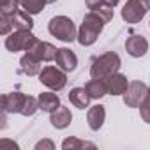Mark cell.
Masks as SVG:
<instances>
[{"instance_id": "cell-1", "label": "cell", "mask_w": 150, "mask_h": 150, "mask_svg": "<svg viewBox=\"0 0 150 150\" xmlns=\"http://www.w3.org/2000/svg\"><path fill=\"white\" fill-rule=\"evenodd\" d=\"M104 25H106L104 18H103L97 11H90L88 14L83 16L81 27H80V30H78V42H80L81 46H92V44L97 41L99 34L103 32Z\"/></svg>"}, {"instance_id": "cell-2", "label": "cell", "mask_w": 150, "mask_h": 150, "mask_svg": "<svg viewBox=\"0 0 150 150\" xmlns=\"http://www.w3.org/2000/svg\"><path fill=\"white\" fill-rule=\"evenodd\" d=\"M118 69H120V57L115 51H108L92 62L90 76L97 80H106L108 76L118 72Z\"/></svg>"}, {"instance_id": "cell-3", "label": "cell", "mask_w": 150, "mask_h": 150, "mask_svg": "<svg viewBox=\"0 0 150 150\" xmlns=\"http://www.w3.org/2000/svg\"><path fill=\"white\" fill-rule=\"evenodd\" d=\"M48 32L64 42H72L74 39H78V32H76V27H74V21L67 16L51 18L48 23Z\"/></svg>"}, {"instance_id": "cell-4", "label": "cell", "mask_w": 150, "mask_h": 150, "mask_svg": "<svg viewBox=\"0 0 150 150\" xmlns=\"http://www.w3.org/2000/svg\"><path fill=\"white\" fill-rule=\"evenodd\" d=\"M34 21L32 14L23 11H16L13 16H2L0 14V34L9 35L11 30H32Z\"/></svg>"}, {"instance_id": "cell-5", "label": "cell", "mask_w": 150, "mask_h": 150, "mask_svg": "<svg viewBox=\"0 0 150 150\" xmlns=\"http://www.w3.org/2000/svg\"><path fill=\"white\" fill-rule=\"evenodd\" d=\"M39 81L51 88V90H62L65 85H67V76H65V71H62L58 65H46L42 67V71L39 72Z\"/></svg>"}, {"instance_id": "cell-6", "label": "cell", "mask_w": 150, "mask_h": 150, "mask_svg": "<svg viewBox=\"0 0 150 150\" xmlns=\"http://www.w3.org/2000/svg\"><path fill=\"white\" fill-rule=\"evenodd\" d=\"M37 37L32 34V30H14L6 37V48L7 51H27L34 46Z\"/></svg>"}, {"instance_id": "cell-7", "label": "cell", "mask_w": 150, "mask_h": 150, "mask_svg": "<svg viewBox=\"0 0 150 150\" xmlns=\"http://www.w3.org/2000/svg\"><path fill=\"white\" fill-rule=\"evenodd\" d=\"M150 9V0H127L122 9V20L127 23H139Z\"/></svg>"}, {"instance_id": "cell-8", "label": "cell", "mask_w": 150, "mask_h": 150, "mask_svg": "<svg viewBox=\"0 0 150 150\" xmlns=\"http://www.w3.org/2000/svg\"><path fill=\"white\" fill-rule=\"evenodd\" d=\"M146 94H148V87L143 81H131L127 90L124 92V104L127 108H139Z\"/></svg>"}, {"instance_id": "cell-9", "label": "cell", "mask_w": 150, "mask_h": 150, "mask_svg": "<svg viewBox=\"0 0 150 150\" xmlns=\"http://www.w3.org/2000/svg\"><path fill=\"white\" fill-rule=\"evenodd\" d=\"M125 51L134 57V58H139L143 57L146 51H148V41L145 39V35L141 34H132L131 37H127L125 41Z\"/></svg>"}, {"instance_id": "cell-10", "label": "cell", "mask_w": 150, "mask_h": 150, "mask_svg": "<svg viewBox=\"0 0 150 150\" xmlns=\"http://www.w3.org/2000/svg\"><path fill=\"white\" fill-rule=\"evenodd\" d=\"M28 53H32L35 58H39L41 62H51V60H55V57H57V48L53 46V44H50V42H46V41H35L34 42V46L30 48V50H27Z\"/></svg>"}, {"instance_id": "cell-11", "label": "cell", "mask_w": 150, "mask_h": 150, "mask_svg": "<svg viewBox=\"0 0 150 150\" xmlns=\"http://www.w3.org/2000/svg\"><path fill=\"white\" fill-rule=\"evenodd\" d=\"M27 96L21 92H9L2 96V110L4 113H21V108L25 104Z\"/></svg>"}, {"instance_id": "cell-12", "label": "cell", "mask_w": 150, "mask_h": 150, "mask_svg": "<svg viewBox=\"0 0 150 150\" xmlns=\"http://www.w3.org/2000/svg\"><path fill=\"white\" fill-rule=\"evenodd\" d=\"M55 62H57V65L62 71L71 72V71L76 69V65H78V57H76V53H74L72 50H69V48H60L57 51Z\"/></svg>"}, {"instance_id": "cell-13", "label": "cell", "mask_w": 150, "mask_h": 150, "mask_svg": "<svg viewBox=\"0 0 150 150\" xmlns=\"http://www.w3.org/2000/svg\"><path fill=\"white\" fill-rule=\"evenodd\" d=\"M106 87H108L110 96H124V92L129 87V81H127V78L124 74L115 72V74H111V76L106 78Z\"/></svg>"}, {"instance_id": "cell-14", "label": "cell", "mask_w": 150, "mask_h": 150, "mask_svg": "<svg viewBox=\"0 0 150 150\" xmlns=\"http://www.w3.org/2000/svg\"><path fill=\"white\" fill-rule=\"evenodd\" d=\"M20 74H27V76H35V74L41 72V60L35 58L32 53H25L21 58H20V69H18Z\"/></svg>"}, {"instance_id": "cell-15", "label": "cell", "mask_w": 150, "mask_h": 150, "mask_svg": "<svg viewBox=\"0 0 150 150\" xmlns=\"http://www.w3.org/2000/svg\"><path fill=\"white\" fill-rule=\"evenodd\" d=\"M72 120V115H71V110L65 108V106H58L55 111H51L50 115V122L55 129H65Z\"/></svg>"}, {"instance_id": "cell-16", "label": "cell", "mask_w": 150, "mask_h": 150, "mask_svg": "<svg viewBox=\"0 0 150 150\" xmlns=\"http://www.w3.org/2000/svg\"><path fill=\"white\" fill-rule=\"evenodd\" d=\"M104 118H106V110H104L103 104L92 106L87 113V122H88V127L92 131H99L104 124Z\"/></svg>"}, {"instance_id": "cell-17", "label": "cell", "mask_w": 150, "mask_h": 150, "mask_svg": "<svg viewBox=\"0 0 150 150\" xmlns=\"http://www.w3.org/2000/svg\"><path fill=\"white\" fill-rule=\"evenodd\" d=\"M90 99H92V97L88 96V92L85 90V87H83V88H81V87H76V88H72V90L69 92V101H71V104L76 106V108H80V110L88 108Z\"/></svg>"}, {"instance_id": "cell-18", "label": "cell", "mask_w": 150, "mask_h": 150, "mask_svg": "<svg viewBox=\"0 0 150 150\" xmlns=\"http://www.w3.org/2000/svg\"><path fill=\"white\" fill-rule=\"evenodd\" d=\"M37 99H39V110L48 111V113L55 111L60 106V97L53 92H42V94H39Z\"/></svg>"}, {"instance_id": "cell-19", "label": "cell", "mask_w": 150, "mask_h": 150, "mask_svg": "<svg viewBox=\"0 0 150 150\" xmlns=\"http://www.w3.org/2000/svg\"><path fill=\"white\" fill-rule=\"evenodd\" d=\"M85 90L88 92V96L92 99H101L108 94V87H106V80H97V78H92L87 85H85Z\"/></svg>"}, {"instance_id": "cell-20", "label": "cell", "mask_w": 150, "mask_h": 150, "mask_svg": "<svg viewBox=\"0 0 150 150\" xmlns=\"http://www.w3.org/2000/svg\"><path fill=\"white\" fill-rule=\"evenodd\" d=\"M62 148H64V150L96 148V143H92V141H83V139H80V138H74V136H71V138H65V139L62 141Z\"/></svg>"}, {"instance_id": "cell-21", "label": "cell", "mask_w": 150, "mask_h": 150, "mask_svg": "<svg viewBox=\"0 0 150 150\" xmlns=\"http://www.w3.org/2000/svg\"><path fill=\"white\" fill-rule=\"evenodd\" d=\"M46 4H48L46 0H20V6L30 14H39Z\"/></svg>"}, {"instance_id": "cell-22", "label": "cell", "mask_w": 150, "mask_h": 150, "mask_svg": "<svg viewBox=\"0 0 150 150\" xmlns=\"http://www.w3.org/2000/svg\"><path fill=\"white\" fill-rule=\"evenodd\" d=\"M37 110H39V99H35V97H32V96H27L25 104H23V108H21V115H23V117H32Z\"/></svg>"}, {"instance_id": "cell-23", "label": "cell", "mask_w": 150, "mask_h": 150, "mask_svg": "<svg viewBox=\"0 0 150 150\" xmlns=\"http://www.w3.org/2000/svg\"><path fill=\"white\" fill-rule=\"evenodd\" d=\"M18 6H20V0H2V16H13L16 11H20L18 9Z\"/></svg>"}, {"instance_id": "cell-24", "label": "cell", "mask_w": 150, "mask_h": 150, "mask_svg": "<svg viewBox=\"0 0 150 150\" xmlns=\"http://www.w3.org/2000/svg\"><path fill=\"white\" fill-rule=\"evenodd\" d=\"M139 115H141L143 122L150 124V88H148L146 97H145V99H143V103L139 104Z\"/></svg>"}, {"instance_id": "cell-25", "label": "cell", "mask_w": 150, "mask_h": 150, "mask_svg": "<svg viewBox=\"0 0 150 150\" xmlns=\"http://www.w3.org/2000/svg\"><path fill=\"white\" fill-rule=\"evenodd\" d=\"M55 148V143L51 139H41L35 143V150H53Z\"/></svg>"}, {"instance_id": "cell-26", "label": "cell", "mask_w": 150, "mask_h": 150, "mask_svg": "<svg viewBox=\"0 0 150 150\" xmlns=\"http://www.w3.org/2000/svg\"><path fill=\"white\" fill-rule=\"evenodd\" d=\"M0 146H2V148H4V146H13L14 150L18 148V145H16L14 141H7V139H2V141H0Z\"/></svg>"}, {"instance_id": "cell-27", "label": "cell", "mask_w": 150, "mask_h": 150, "mask_svg": "<svg viewBox=\"0 0 150 150\" xmlns=\"http://www.w3.org/2000/svg\"><path fill=\"white\" fill-rule=\"evenodd\" d=\"M103 2H104V6H110V7H117L120 0H103Z\"/></svg>"}, {"instance_id": "cell-28", "label": "cell", "mask_w": 150, "mask_h": 150, "mask_svg": "<svg viewBox=\"0 0 150 150\" xmlns=\"http://www.w3.org/2000/svg\"><path fill=\"white\" fill-rule=\"evenodd\" d=\"M46 2H48V4H55V2H57V0H46Z\"/></svg>"}, {"instance_id": "cell-29", "label": "cell", "mask_w": 150, "mask_h": 150, "mask_svg": "<svg viewBox=\"0 0 150 150\" xmlns=\"http://www.w3.org/2000/svg\"><path fill=\"white\" fill-rule=\"evenodd\" d=\"M148 88H150V87H148Z\"/></svg>"}]
</instances>
